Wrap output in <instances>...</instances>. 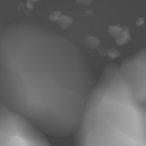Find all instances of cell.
Listing matches in <instances>:
<instances>
[{
    "label": "cell",
    "instance_id": "6da1fadb",
    "mask_svg": "<svg viewBox=\"0 0 146 146\" xmlns=\"http://www.w3.org/2000/svg\"><path fill=\"white\" fill-rule=\"evenodd\" d=\"M96 81L78 47L54 30L19 21L0 31V103L46 135H74Z\"/></svg>",
    "mask_w": 146,
    "mask_h": 146
},
{
    "label": "cell",
    "instance_id": "7a4b0ae2",
    "mask_svg": "<svg viewBox=\"0 0 146 146\" xmlns=\"http://www.w3.org/2000/svg\"><path fill=\"white\" fill-rule=\"evenodd\" d=\"M74 135L75 146H146V104L134 97L118 65L104 68Z\"/></svg>",
    "mask_w": 146,
    "mask_h": 146
},
{
    "label": "cell",
    "instance_id": "3957f363",
    "mask_svg": "<svg viewBox=\"0 0 146 146\" xmlns=\"http://www.w3.org/2000/svg\"><path fill=\"white\" fill-rule=\"evenodd\" d=\"M40 128L0 103V146H52Z\"/></svg>",
    "mask_w": 146,
    "mask_h": 146
},
{
    "label": "cell",
    "instance_id": "277c9868",
    "mask_svg": "<svg viewBox=\"0 0 146 146\" xmlns=\"http://www.w3.org/2000/svg\"><path fill=\"white\" fill-rule=\"evenodd\" d=\"M118 67L134 97L146 104V47L125 58Z\"/></svg>",
    "mask_w": 146,
    "mask_h": 146
}]
</instances>
